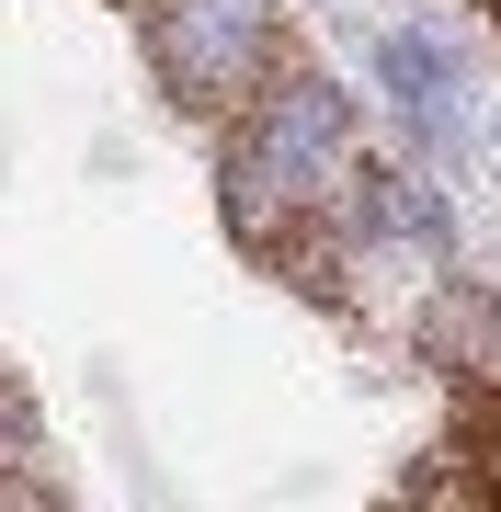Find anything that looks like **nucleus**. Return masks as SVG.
Masks as SVG:
<instances>
[{
    "label": "nucleus",
    "instance_id": "nucleus-1",
    "mask_svg": "<svg viewBox=\"0 0 501 512\" xmlns=\"http://www.w3.org/2000/svg\"><path fill=\"white\" fill-rule=\"evenodd\" d=\"M433 478H445V512H501V387H467L456 421H445V456H433Z\"/></svg>",
    "mask_w": 501,
    "mask_h": 512
},
{
    "label": "nucleus",
    "instance_id": "nucleus-2",
    "mask_svg": "<svg viewBox=\"0 0 501 512\" xmlns=\"http://www.w3.org/2000/svg\"><path fill=\"white\" fill-rule=\"evenodd\" d=\"M490 23H501V0H490Z\"/></svg>",
    "mask_w": 501,
    "mask_h": 512
}]
</instances>
